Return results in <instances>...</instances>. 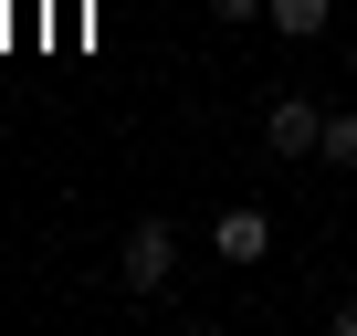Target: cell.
<instances>
[{"label":"cell","instance_id":"cell-6","mask_svg":"<svg viewBox=\"0 0 357 336\" xmlns=\"http://www.w3.org/2000/svg\"><path fill=\"white\" fill-rule=\"evenodd\" d=\"M211 11H221V32H231V22H263V0H211Z\"/></svg>","mask_w":357,"mask_h":336},{"label":"cell","instance_id":"cell-1","mask_svg":"<svg viewBox=\"0 0 357 336\" xmlns=\"http://www.w3.org/2000/svg\"><path fill=\"white\" fill-rule=\"evenodd\" d=\"M263 147L273 158H315L326 147V105L315 95H263Z\"/></svg>","mask_w":357,"mask_h":336},{"label":"cell","instance_id":"cell-5","mask_svg":"<svg viewBox=\"0 0 357 336\" xmlns=\"http://www.w3.org/2000/svg\"><path fill=\"white\" fill-rule=\"evenodd\" d=\"M315 158H326V168H357V105L326 116V147H315Z\"/></svg>","mask_w":357,"mask_h":336},{"label":"cell","instance_id":"cell-3","mask_svg":"<svg viewBox=\"0 0 357 336\" xmlns=\"http://www.w3.org/2000/svg\"><path fill=\"white\" fill-rule=\"evenodd\" d=\"M211 252H221V263H263V252H273V221H263L252 200H231V211L211 221Z\"/></svg>","mask_w":357,"mask_h":336},{"label":"cell","instance_id":"cell-4","mask_svg":"<svg viewBox=\"0 0 357 336\" xmlns=\"http://www.w3.org/2000/svg\"><path fill=\"white\" fill-rule=\"evenodd\" d=\"M263 22H273L284 43H315V32L336 22V0H263Z\"/></svg>","mask_w":357,"mask_h":336},{"label":"cell","instance_id":"cell-2","mask_svg":"<svg viewBox=\"0 0 357 336\" xmlns=\"http://www.w3.org/2000/svg\"><path fill=\"white\" fill-rule=\"evenodd\" d=\"M116 273H126V294H158V284L178 273V231H168V221L147 211V221L126 231V263H116Z\"/></svg>","mask_w":357,"mask_h":336},{"label":"cell","instance_id":"cell-7","mask_svg":"<svg viewBox=\"0 0 357 336\" xmlns=\"http://www.w3.org/2000/svg\"><path fill=\"white\" fill-rule=\"evenodd\" d=\"M336 336H357V305H336Z\"/></svg>","mask_w":357,"mask_h":336}]
</instances>
